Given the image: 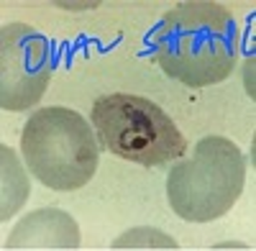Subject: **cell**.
I'll return each mask as SVG.
<instances>
[{"mask_svg": "<svg viewBox=\"0 0 256 251\" xmlns=\"http://www.w3.org/2000/svg\"><path fill=\"white\" fill-rule=\"evenodd\" d=\"M90 123L102 149L141 166L174 162L187 152V138L174 120L154 100L141 95L113 92L98 98Z\"/></svg>", "mask_w": 256, "mask_h": 251, "instance_id": "4", "label": "cell"}, {"mask_svg": "<svg viewBox=\"0 0 256 251\" xmlns=\"http://www.w3.org/2000/svg\"><path fill=\"white\" fill-rule=\"evenodd\" d=\"M164 74L187 88H210L230 77L238 59V26L230 10L192 0L166 10L148 36Z\"/></svg>", "mask_w": 256, "mask_h": 251, "instance_id": "1", "label": "cell"}, {"mask_svg": "<svg viewBox=\"0 0 256 251\" xmlns=\"http://www.w3.org/2000/svg\"><path fill=\"white\" fill-rule=\"evenodd\" d=\"M20 156L28 172L56 192L84 187L100 162V144L80 113L52 106L38 108L20 131Z\"/></svg>", "mask_w": 256, "mask_h": 251, "instance_id": "2", "label": "cell"}, {"mask_svg": "<svg viewBox=\"0 0 256 251\" xmlns=\"http://www.w3.org/2000/svg\"><path fill=\"white\" fill-rule=\"evenodd\" d=\"M246 162L226 136L198 141L192 159L177 162L166 180L169 208L190 223H208L226 216L244 192Z\"/></svg>", "mask_w": 256, "mask_h": 251, "instance_id": "3", "label": "cell"}, {"mask_svg": "<svg viewBox=\"0 0 256 251\" xmlns=\"http://www.w3.org/2000/svg\"><path fill=\"white\" fill-rule=\"evenodd\" d=\"M54 72L49 38L28 24L3 26L0 31V106L3 110H26L38 106Z\"/></svg>", "mask_w": 256, "mask_h": 251, "instance_id": "5", "label": "cell"}]
</instances>
